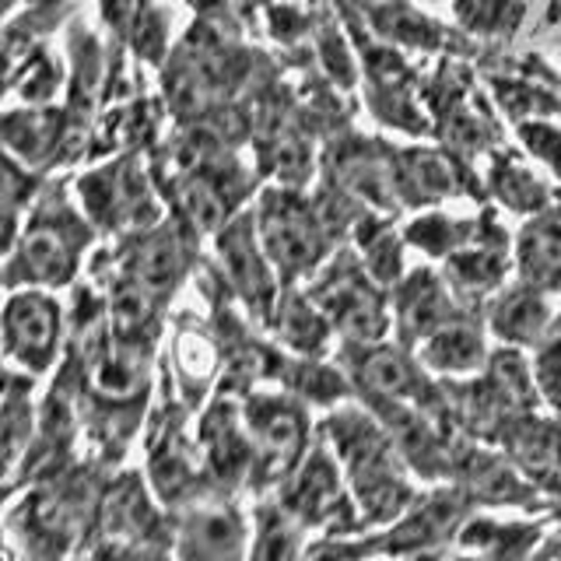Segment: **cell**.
Here are the masks:
<instances>
[{
	"instance_id": "cell-1",
	"label": "cell",
	"mask_w": 561,
	"mask_h": 561,
	"mask_svg": "<svg viewBox=\"0 0 561 561\" xmlns=\"http://www.w3.org/2000/svg\"><path fill=\"white\" fill-rule=\"evenodd\" d=\"M11 341L14 347L22 351V355L35 365H43L49 358L53 351V337H57V316H53V306L43 302V298H18V302L11 306Z\"/></svg>"
},
{
	"instance_id": "cell-2",
	"label": "cell",
	"mask_w": 561,
	"mask_h": 561,
	"mask_svg": "<svg viewBox=\"0 0 561 561\" xmlns=\"http://www.w3.org/2000/svg\"><path fill=\"white\" fill-rule=\"evenodd\" d=\"M267 242L285 267H306V263H312L316 256H320V242H316L312 225L306 221V215L298 207L271 210Z\"/></svg>"
},
{
	"instance_id": "cell-3",
	"label": "cell",
	"mask_w": 561,
	"mask_h": 561,
	"mask_svg": "<svg viewBox=\"0 0 561 561\" xmlns=\"http://www.w3.org/2000/svg\"><path fill=\"white\" fill-rule=\"evenodd\" d=\"M25 267L32 277L39 280H60L70 267V253H67V242L53 232V228H35V232L25 239Z\"/></svg>"
},
{
	"instance_id": "cell-4",
	"label": "cell",
	"mask_w": 561,
	"mask_h": 561,
	"mask_svg": "<svg viewBox=\"0 0 561 561\" xmlns=\"http://www.w3.org/2000/svg\"><path fill=\"white\" fill-rule=\"evenodd\" d=\"M523 260L526 271L534 274H551L561 267V221H543L537 228H530L523 245Z\"/></svg>"
},
{
	"instance_id": "cell-5",
	"label": "cell",
	"mask_w": 561,
	"mask_h": 561,
	"mask_svg": "<svg viewBox=\"0 0 561 561\" xmlns=\"http://www.w3.org/2000/svg\"><path fill=\"white\" fill-rule=\"evenodd\" d=\"M481 358V344L470 330H446L428 344V362L438 368H470Z\"/></svg>"
},
{
	"instance_id": "cell-6",
	"label": "cell",
	"mask_w": 561,
	"mask_h": 561,
	"mask_svg": "<svg viewBox=\"0 0 561 561\" xmlns=\"http://www.w3.org/2000/svg\"><path fill=\"white\" fill-rule=\"evenodd\" d=\"M495 323H499V330L505 333V337L530 341L537 333V327L543 323V306L537 302L534 295H516L499 309Z\"/></svg>"
},
{
	"instance_id": "cell-7",
	"label": "cell",
	"mask_w": 561,
	"mask_h": 561,
	"mask_svg": "<svg viewBox=\"0 0 561 561\" xmlns=\"http://www.w3.org/2000/svg\"><path fill=\"white\" fill-rule=\"evenodd\" d=\"M365 379L373 382L379 393H386V397L408 393L411 382H414L411 368L403 365V358L393 355V351H376V355L365 362Z\"/></svg>"
},
{
	"instance_id": "cell-8",
	"label": "cell",
	"mask_w": 561,
	"mask_h": 561,
	"mask_svg": "<svg viewBox=\"0 0 561 561\" xmlns=\"http://www.w3.org/2000/svg\"><path fill=\"white\" fill-rule=\"evenodd\" d=\"M175 267H180V250H175L172 239H154L145 256H140V280L148 288H165Z\"/></svg>"
},
{
	"instance_id": "cell-9",
	"label": "cell",
	"mask_w": 561,
	"mask_h": 561,
	"mask_svg": "<svg viewBox=\"0 0 561 561\" xmlns=\"http://www.w3.org/2000/svg\"><path fill=\"white\" fill-rule=\"evenodd\" d=\"M295 548V537L291 530L280 519H267L260 534V543H256V561H291V551Z\"/></svg>"
},
{
	"instance_id": "cell-10",
	"label": "cell",
	"mask_w": 561,
	"mask_h": 561,
	"mask_svg": "<svg viewBox=\"0 0 561 561\" xmlns=\"http://www.w3.org/2000/svg\"><path fill=\"white\" fill-rule=\"evenodd\" d=\"M540 376H543V386H548V393L561 403V347H554V351L543 355Z\"/></svg>"
},
{
	"instance_id": "cell-11",
	"label": "cell",
	"mask_w": 561,
	"mask_h": 561,
	"mask_svg": "<svg viewBox=\"0 0 561 561\" xmlns=\"http://www.w3.org/2000/svg\"><path fill=\"white\" fill-rule=\"evenodd\" d=\"M8 239H11V218H8V215H0V250L8 245Z\"/></svg>"
}]
</instances>
